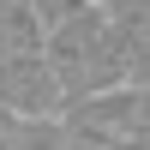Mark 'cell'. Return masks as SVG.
<instances>
[{"label": "cell", "mask_w": 150, "mask_h": 150, "mask_svg": "<svg viewBox=\"0 0 150 150\" xmlns=\"http://www.w3.org/2000/svg\"><path fill=\"white\" fill-rule=\"evenodd\" d=\"M42 54L54 66L66 102H84V96H102V90H126V36L108 18V6H90L84 18L48 30Z\"/></svg>", "instance_id": "cell-1"}, {"label": "cell", "mask_w": 150, "mask_h": 150, "mask_svg": "<svg viewBox=\"0 0 150 150\" xmlns=\"http://www.w3.org/2000/svg\"><path fill=\"white\" fill-rule=\"evenodd\" d=\"M12 150H66V120H60V114H48V120H18Z\"/></svg>", "instance_id": "cell-2"}, {"label": "cell", "mask_w": 150, "mask_h": 150, "mask_svg": "<svg viewBox=\"0 0 150 150\" xmlns=\"http://www.w3.org/2000/svg\"><path fill=\"white\" fill-rule=\"evenodd\" d=\"M24 12H30L42 30H60V24H72V18H84L90 6H102V0H18Z\"/></svg>", "instance_id": "cell-3"}, {"label": "cell", "mask_w": 150, "mask_h": 150, "mask_svg": "<svg viewBox=\"0 0 150 150\" xmlns=\"http://www.w3.org/2000/svg\"><path fill=\"white\" fill-rule=\"evenodd\" d=\"M12 138H18V114L0 108V150H12Z\"/></svg>", "instance_id": "cell-4"}, {"label": "cell", "mask_w": 150, "mask_h": 150, "mask_svg": "<svg viewBox=\"0 0 150 150\" xmlns=\"http://www.w3.org/2000/svg\"><path fill=\"white\" fill-rule=\"evenodd\" d=\"M12 12H18V0H0V24H6V18H12Z\"/></svg>", "instance_id": "cell-5"}]
</instances>
